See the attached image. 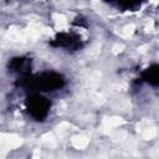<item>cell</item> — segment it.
Masks as SVG:
<instances>
[{"mask_svg": "<svg viewBox=\"0 0 159 159\" xmlns=\"http://www.w3.org/2000/svg\"><path fill=\"white\" fill-rule=\"evenodd\" d=\"M27 109H29V113L36 119V120H43L48 113V109H50V102L39 96V94H35L32 96L31 98H29L27 101Z\"/></svg>", "mask_w": 159, "mask_h": 159, "instance_id": "obj_1", "label": "cell"}, {"mask_svg": "<svg viewBox=\"0 0 159 159\" xmlns=\"http://www.w3.org/2000/svg\"><path fill=\"white\" fill-rule=\"evenodd\" d=\"M112 5H116L123 10H135L138 6H140V2H112Z\"/></svg>", "mask_w": 159, "mask_h": 159, "instance_id": "obj_6", "label": "cell"}, {"mask_svg": "<svg viewBox=\"0 0 159 159\" xmlns=\"http://www.w3.org/2000/svg\"><path fill=\"white\" fill-rule=\"evenodd\" d=\"M29 63H30L29 60H25V58H22V57H17V58H12V60L10 61L9 68H10L11 71L24 73L26 70H29Z\"/></svg>", "mask_w": 159, "mask_h": 159, "instance_id": "obj_4", "label": "cell"}, {"mask_svg": "<svg viewBox=\"0 0 159 159\" xmlns=\"http://www.w3.org/2000/svg\"><path fill=\"white\" fill-rule=\"evenodd\" d=\"M143 80L152 86H157L158 84V66L153 65L149 68H147L143 72Z\"/></svg>", "mask_w": 159, "mask_h": 159, "instance_id": "obj_5", "label": "cell"}, {"mask_svg": "<svg viewBox=\"0 0 159 159\" xmlns=\"http://www.w3.org/2000/svg\"><path fill=\"white\" fill-rule=\"evenodd\" d=\"M52 45L57 46V47H63L67 50H77L81 47V39L75 35L61 34V35H57V37L53 40Z\"/></svg>", "mask_w": 159, "mask_h": 159, "instance_id": "obj_3", "label": "cell"}, {"mask_svg": "<svg viewBox=\"0 0 159 159\" xmlns=\"http://www.w3.org/2000/svg\"><path fill=\"white\" fill-rule=\"evenodd\" d=\"M63 82L65 81L61 75L55 73V72H46L36 77L34 84L36 88H41L40 91H53L56 88L62 87Z\"/></svg>", "mask_w": 159, "mask_h": 159, "instance_id": "obj_2", "label": "cell"}]
</instances>
